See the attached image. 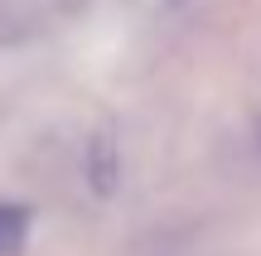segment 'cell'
I'll use <instances>...</instances> for the list:
<instances>
[{
    "label": "cell",
    "instance_id": "cell-1",
    "mask_svg": "<svg viewBox=\"0 0 261 256\" xmlns=\"http://www.w3.org/2000/svg\"><path fill=\"white\" fill-rule=\"evenodd\" d=\"M24 242V213L0 203V251H15Z\"/></svg>",
    "mask_w": 261,
    "mask_h": 256
}]
</instances>
